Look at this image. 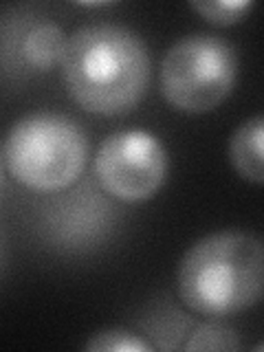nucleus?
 Listing matches in <instances>:
<instances>
[{
    "mask_svg": "<svg viewBox=\"0 0 264 352\" xmlns=\"http://www.w3.org/2000/svg\"><path fill=\"white\" fill-rule=\"evenodd\" d=\"M60 69L77 106L117 117L130 113L146 95L152 64L139 33L115 22H95L69 36Z\"/></svg>",
    "mask_w": 264,
    "mask_h": 352,
    "instance_id": "obj_1",
    "label": "nucleus"
},
{
    "mask_svg": "<svg viewBox=\"0 0 264 352\" xmlns=\"http://www.w3.org/2000/svg\"><path fill=\"white\" fill-rule=\"evenodd\" d=\"M236 77V47L212 33L183 36L161 60L163 97L172 108L190 115L218 108L234 91Z\"/></svg>",
    "mask_w": 264,
    "mask_h": 352,
    "instance_id": "obj_4",
    "label": "nucleus"
},
{
    "mask_svg": "<svg viewBox=\"0 0 264 352\" xmlns=\"http://www.w3.org/2000/svg\"><path fill=\"white\" fill-rule=\"evenodd\" d=\"M88 150L86 130L73 117L36 110L11 126L5 141V163L11 176L29 190L58 194L80 181Z\"/></svg>",
    "mask_w": 264,
    "mask_h": 352,
    "instance_id": "obj_3",
    "label": "nucleus"
},
{
    "mask_svg": "<svg viewBox=\"0 0 264 352\" xmlns=\"http://www.w3.org/2000/svg\"><path fill=\"white\" fill-rule=\"evenodd\" d=\"M0 31L11 36L9 44H0V58L11 69L47 73L62 62L69 36L55 20L18 18Z\"/></svg>",
    "mask_w": 264,
    "mask_h": 352,
    "instance_id": "obj_7",
    "label": "nucleus"
},
{
    "mask_svg": "<svg viewBox=\"0 0 264 352\" xmlns=\"http://www.w3.org/2000/svg\"><path fill=\"white\" fill-rule=\"evenodd\" d=\"M262 137H264V119L262 115H253L236 128L229 139V161L236 172L249 183L260 185L264 181L262 165Z\"/></svg>",
    "mask_w": 264,
    "mask_h": 352,
    "instance_id": "obj_8",
    "label": "nucleus"
},
{
    "mask_svg": "<svg viewBox=\"0 0 264 352\" xmlns=\"http://www.w3.org/2000/svg\"><path fill=\"white\" fill-rule=\"evenodd\" d=\"M88 352H150L152 346L141 335L124 328H106L86 341Z\"/></svg>",
    "mask_w": 264,
    "mask_h": 352,
    "instance_id": "obj_10",
    "label": "nucleus"
},
{
    "mask_svg": "<svg viewBox=\"0 0 264 352\" xmlns=\"http://www.w3.org/2000/svg\"><path fill=\"white\" fill-rule=\"evenodd\" d=\"M93 168L104 194L124 203H143L165 183L168 152L148 130H119L102 141Z\"/></svg>",
    "mask_w": 264,
    "mask_h": 352,
    "instance_id": "obj_5",
    "label": "nucleus"
},
{
    "mask_svg": "<svg viewBox=\"0 0 264 352\" xmlns=\"http://www.w3.org/2000/svg\"><path fill=\"white\" fill-rule=\"evenodd\" d=\"M0 262H3V240H0Z\"/></svg>",
    "mask_w": 264,
    "mask_h": 352,
    "instance_id": "obj_13",
    "label": "nucleus"
},
{
    "mask_svg": "<svg viewBox=\"0 0 264 352\" xmlns=\"http://www.w3.org/2000/svg\"><path fill=\"white\" fill-rule=\"evenodd\" d=\"M185 350H218V352H229L240 348V339L234 328L218 322H207L192 330L190 339L183 344Z\"/></svg>",
    "mask_w": 264,
    "mask_h": 352,
    "instance_id": "obj_9",
    "label": "nucleus"
},
{
    "mask_svg": "<svg viewBox=\"0 0 264 352\" xmlns=\"http://www.w3.org/2000/svg\"><path fill=\"white\" fill-rule=\"evenodd\" d=\"M44 212V231L53 242L69 249L97 245L115 220V209L104 196V190L91 183L77 185L75 190L55 198Z\"/></svg>",
    "mask_w": 264,
    "mask_h": 352,
    "instance_id": "obj_6",
    "label": "nucleus"
},
{
    "mask_svg": "<svg viewBox=\"0 0 264 352\" xmlns=\"http://www.w3.org/2000/svg\"><path fill=\"white\" fill-rule=\"evenodd\" d=\"M0 183H3V159H0Z\"/></svg>",
    "mask_w": 264,
    "mask_h": 352,
    "instance_id": "obj_12",
    "label": "nucleus"
},
{
    "mask_svg": "<svg viewBox=\"0 0 264 352\" xmlns=\"http://www.w3.org/2000/svg\"><path fill=\"white\" fill-rule=\"evenodd\" d=\"M190 7L198 16L218 27L236 25L253 9L251 0H194Z\"/></svg>",
    "mask_w": 264,
    "mask_h": 352,
    "instance_id": "obj_11",
    "label": "nucleus"
},
{
    "mask_svg": "<svg viewBox=\"0 0 264 352\" xmlns=\"http://www.w3.org/2000/svg\"><path fill=\"white\" fill-rule=\"evenodd\" d=\"M262 286V240L242 229L214 231L196 240L176 271L181 302L205 317H227L256 306Z\"/></svg>",
    "mask_w": 264,
    "mask_h": 352,
    "instance_id": "obj_2",
    "label": "nucleus"
}]
</instances>
